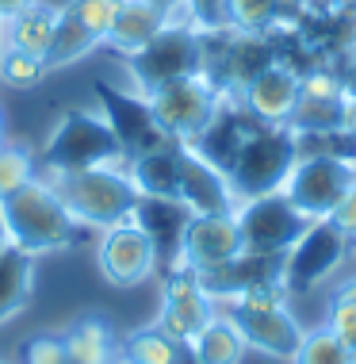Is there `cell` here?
<instances>
[{
  "mask_svg": "<svg viewBox=\"0 0 356 364\" xmlns=\"http://www.w3.org/2000/svg\"><path fill=\"white\" fill-rule=\"evenodd\" d=\"M46 73L50 70H46V62L38 54H27V50H4L0 54V81L12 85V88H35Z\"/></svg>",
  "mask_w": 356,
  "mask_h": 364,
  "instance_id": "obj_31",
  "label": "cell"
},
{
  "mask_svg": "<svg viewBox=\"0 0 356 364\" xmlns=\"http://www.w3.org/2000/svg\"><path fill=\"white\" fill-rule=\"evenodd\" d=\"M131 219L146 230V238L153 242L157 250V261L180 264V242H184V230H188V219L192 211L184 208L180 200H153V196H138Z\"/></svg>",
  "mask_w": 356,
  "mask_h": 364,
  "instance_id": "obj_18",
  "label": "cell"
},
{
  "mask_svg": "<svg viewBox=\"0 0 356 364\" xmlns=\"http://www.w3.org/2000/svg\"><path fill=\"white\" fill-rule=\"evenodd\" d=\"M242 253V230L234 215H192L180 242V264L207 272Z\"/></svg>",
  "mask_w": 356,
  "mask_h": 364,
  "instance_id": "obj_15",
  "label": "cell"
},
{
  "mask_svg": "<svg viewBox=\"0 0 356 364\" xmlns=\"http://www.w3.org/2000/svg\"><path fill=\"white\" fill-rule=\"evenodd\" d=\"M35 176H38V161L31 157L27 146H12V142L0 146V200L19 192Z\"/></svg>",
  "mask_w": 356,
  "mask_h": 364,
  "instance_id": "obj_30",
  "label": "cell"
},
{
  "mask_svg": "<svg viewBox=\"0 0 356 364\" xmlns=\"http://www.w3.org/2000/svg\"><path fill=\"white\" fill-rule=\"evenodd\" d=\"M291 364H352V349L345 346L338 333L318 326V330H311L303 338V346H299Z\"/></svg>",
  "mask_w": 356,
  "mask_h": 364,
  "instance_id": "obj_29",
  "label": "cell"
},
{
  "mask_svg": "<svg viewBox=\"0 0 356 364\" xmlns=\"http://www.w3.org/2000/svg\"><path fill=\"white\" fill-rule=\"evenodd\" d=\"M257 127H261V123H257L253 115L242 107L237 92H226L222 104H219V112H215V119L203 127V134L192 142V150L200 157H207L215 169L230 173L234 157L242 154V146L257 134Z\"/></svg>",
  "mask_w": 356,
  "mask_h": 364,
  "instance_id": "obj_16",
  "label": "cell"
},
{
  "mask_svg": "<svg viewBox=\"0 0 356 364\" xmlns=\"http://www.w3.org/2000/svg\"><path fill=\"white\" fill-rule=\"evenodd\" d=\"M176 200L192 215H234L237 200L222 169H215L192 146H180V192Z\"/></svg>",
  "mask_w": 356,
  "mask_h": 364,
  "instance_id": "obj_17",
  "label": "cell"
},
{
  "mask_svg": "<svg viewBox=\"0 0 356 364\" xmlns=\"http://www.w3.org/2000/svg\"><path fill=\"white\" fill-rule=\"evenodd\" d=\"M325 330L338 333V338H341L349 349H356V299H349V295H341V291H333L330 307H325Z\"/></svg>",
  "mask_w": 356,
  "mask_h": 364,
  "instance_id": "obj_34",
  "label": "cell"
},
{
  "mask_svg": "<svg viewBox=\"0 0 356 364\" xmlns=\"http://www.w3.org/2000/svg\"><path fill=\"white\" fill-rule=\"evenodd\" d=\"M100 165H126V154L119 146L115 131L107 127L100 112H88V107L65 112L43 146V169L65 173V169H100Z\"/></svg>",
  "mask_w": 356,
  "mask_h": 364,
  "instance_id": "obj_3",
  "label": "cell"
},
{
  "mask_svg": "<svg viewBox=\"0 0 356 364\" xmlns=\"http://www.w3.org/2000/svg\"><path fill=\"white\" fill-rule=\"evenodd\" d=\"M234 219H237V230H242V250L264 253V257H284L299 242V234L311 226V219L284 192H269L237 203Z\"/></svg>",
  "mask_w": 356,
  "mask_h": 364,
  "instance_id": "obj_8",
  "label": "cell"
},
{
  "mask_svg": "<svg viewBox=\"0 0 356 364\" xmlns=\"http://www.w3.org/2000/svg\"><path fill=\"white\" fill-rule=\"evenodd\" d=\"M0 146H4V112H0Z\"/></svg>",
  "mask_w": 356,
  "mask_h": 364,
  "instance_id": "obj_44",
  "label": "cell"
},
{
  "mask_svg": "<svg viewBox=\"0 0 356 364\" xmlns=\"http://www.w3.org/2000/svg\"><path fill=\"white\" fill-rule=\"evenodd\" d=\"M330 223L338 226V230H345L349 238H356V188L345 196V200L333 208V215H330Z\"/></svg>",
  "mask_w": 356,
  "mask_h": 364,
  "instance_id": "obj_37",
  "label": "cell"
},
{
  "mask_svg": "<svg viewBox=\"0 0 356 364\" xmlns=\"http://www.w3.org/2000/svg\"><path fill=\"white\" fill-rule=\"evenodd\" d=\"M96 38L85 31V23L73 16V8H62L58 12V23H54V38H50V46H46V70H65V65H73V62H81L85 54H92L96 50Z\"/></svg>",
  "mask_w": 356,
  "mask_h": 364,
  "instance_id": "obj_27",
  "label": "cell"
},
{
  "mask_svg": "<svg viewBox=\"0 0 356 364\" xmlns=\"http://www.w3.org/2000/svg\"><path fill=\"white\" fill-rule=\"evenodd\" d=\"M165 23H169V12H165L157 0H123L104 43L112 46V50H119L123 58H131V54L142 50L146 43H153V38L165 31Z\"/></svg>",
  "mask_w": 356,
  "mask_h": 364,
  "instance_id": "obj_20",
  "label": "cell"
},
{
  "mask_svg": "<svg viewBox=\"0 0 356 364\" xmlns=\"http://www.w3.org/2000/svg\"><path fill=\"white\" fill-rule=\"evenodd\" d=\"M299 88L306 100H341L345 88H341V73L338 70H325V65H311L299 77Z\"/></svg>",
  "mask_w": 356,
  "mask_h": 364,
  "instance_id": "obj_35",
  "label": "cell"
},
{
  "mask_svg": "<svg viewBox=\"0 0 356 364\" xmlns=\"http://www.w3.org/2000/svg\"><path fill=\"white\" fill-rule=\"evenodd\" d=\"M215 314H219V303L207 295L200 272L188 269V264H173V269L165 272L161 311H157L153 326H161L173 341L188 346V341H192Z\"/></svg>",
  "mask_w": 356,
  "mask_h": 364,
  "instance_id": "obj_11",
  "label": "cell"
},
{
  "mask_svg": "<svg viewBox=\"0 0 356 364\" xmlns=\"http://www.w3.org/2000/svg\"><path fill=\"white\" fill-rule=\"evenodd\" d=\"M8 245H12V242H8V226H4V215H0V253H4Z\"/></svg>",
  "mask_w": 356,
  "mask_h": 364,
  "instance_id": "obj_42",
  "label": "cell"
},
{
  "mask_svg": "<svg viewBox=\"0 0 356 364\" xmlns=\"http://www.w3.org/2000/svg\"><path fill=\"white\" fill-rule=\"evenodd\" d=\"M222 96H226L222 88L200 70V73L169 81V85L157 88V92H150V107H153L157 123H161V131L176 146H192L203 134V127L215 119Z\"/></svg>",
  "mask_w": 356,
  "mask_h": 364,
  "instance_id": "obj_6",
  "label": "cell"
},
{
  "mask_svg": "<svg viewBox=\"0 0 356 364\" xmlns=\"http://www.w3.org/2000/svg\"><path fill=\"white\" fill-rule=\"evenodd\" d=\"M35 0H0V19H12V16H19L23 8H31Z\"/></svg>",
  "mask_w": 356,
  "mask_h": 364,
  "instance_id": "obj_39",
  "label": "cell"
},
{
  "mask_svg": "<svg viewBox=\"0 0 356 364\" xmlns=\"http://www.w3.org/2000/svg\"><path fill=\"white\" fill-rule=\"evenodd\" d=\"M0 54H4V19H0Z\"/></svg>",
  "mask_w": 356,
  "mask_h": 364,
  "instance_id": "obj_43",
  "label": "cell"
},
{
  "mask_svg": "<svg viewBox=\"0 0 356 364\" xmlns=\"http://www.w3.org/2000/svg\"><path fill=\"white\" fill-rule=\"evenodd\" d=\"M299 4H306V0H299Z\"/></svg>",
  "mask_w": 356,
  "mask_h": 364,
  "instance_id": "obj_46",
  "label": "cell"
},
{
  "mask_svg": "<svg viewBox=\"0 0 356 364\" xmlns=\"http://www.w3.org/2000/svg\"><path fill=\"white\" fill-rule=\"evenodd\" d=\"M58 12H62V8L35 0V4L23 8L19 16L4 19V50H27V54L46 58V46H50V38H54Z\"/></svg>",
  "mask_w": 356,
  "mask_h": 364,
  "instance_id": "obj_23",
  "label": "cell"
},
{
  "mask_svg": "<svg viewBox=\"0 0 356 364\" xmlns=\"http://www.w3.org/2000/svg\"><path fill=\"white\" fill-rule=\"evenodd\" d=\"M126 176H131L138 196L176 200V192H180V146H165V150L131 157L126 161Z\"/></svg>",
  "mask_w": 356,
  "mask_h": 364,
  "instance_id": "obj_21",
  "label": "cell"
},
{
  "mask_svg": "<svg viewBox=\"0 0 356 364\" xmlns=\"http://www.w3.org/2000/svg\"><path fill=\"white\" fill-rule=\"evenodd\" d=\"M54 184L81 226L88 230H107L115 223H126L138 203V188L126 176V165H100V169H65V173H43Z\"/></svg>",
  "mask_w": 356,
  "mask_h": 364,
  "instance_id": "obj_2",
  "label": "cell"
},
{
  "mask_svg": "<svg viewBox=\"0 0 356 364\" xmlns=\"http://www.w3.org/2000/svg\"><path fill=\"white\" fill-rule=\"evenodd\" d=\"M31 288H35V257L8 245L0 253V322L23 311V303L31 299Z\"/></svg>",
  "mask_w": 356,
  "mask_h": 364,
  "instance_id": "obj_25",
  "label": "cell"
},
{
  "mask_svg": "<svg viewBox=\"0 0 356 364\" xmlns=\"http://www.w3.org/2000/svg\"><path fill=\"white\" fill-rule=\"evenodd\" d=\"M245 349L249 346H245L237 322L226 311H219L192 341H188V353H192L195 364H242Z\"/></svg>",
  "mask_w": 356,
  "mask_h": 364,
  "instance_id": "obj_22",
  "label": "cell"
},
{
  "mask_svg": "<svg viewBox=\"0 0 356 364\" xmlns=\"http://www.w3.org/2000/svg\"><path fill=\"white\" fill-rule=\"evenodd\" d=\"M341 127L356 134V104L352 100H341Z\"/></svg>",
  "mask_w": 356,
  "mask_h": 364,
  "instance_id": "obj_40",
  "label": "cell"
},
{
  "mask_svg": "<svg viewBox=\"0 0 356 364\" xmlns=\"http://www.w3.org/2000/svg\"><path fill=\"white\" fill-rule=\"evenodd\" d=\"M288 0H226V23L237 31H269Z\"/></svg>",
  "mask_w": 356,
  "mask_h": 364,
  "instance_id": "obj_28",
  "label": "cell"
},
{
  "mask_svg": "<svg viewBox=\"0 0 356 364\" xmlns=\"http://www.w3.org/2000/svg\"><path fill=\"white\" fill-rule=\"evenodd\" d=\"M352 188H356L352 161H341V157H330V154H311V157L295 161V169L288 173L280 192L314 223V219H330L333 208Z\"/></svg>",
  "mask_w": 356,
  "mask_h": 364,
  "instance_id": "obj_9",
  "label": "cell"
},
{
  "mask_svg": "<svg viewBox=\"0 0 356 364\" xmlns=\"http://www.w3.org/2000/svg\"><path fill=\"white\" fill-rule=\"evenodd\" d=\"M280 269H284V257H264V253H245L242 250L234 261L200 272V280H203V288L215 303H226V299H234V295H242L245 288H253V284L280 280Z\"/></svg>",
  "mask_w": 356,
  "mask_h": 364,
  "instance_id": "obj_19",
  "label": "cell"
},
{
  "mask_svg": "<svg viewBox=\"0 0 356 364\" xmlns=\"http://www.w3.org/2000/svg\"><path fill=\"white\" fill-rule=\"evenodd\" d=\"M0 215L8 226V242L16 250L31 253H50V250H65V245L81 242L88 226H81L69 215V208L62 203V196L54 192V184L43 173L35 181H27L19 192L0 200Z\"/></svg>",
  "mask_w": 356,
  "mask_h": 364,
  "instance_id": "obj_1",
  "label": "cell"
},
{
  "mask_svg": "<svg viewBox=\"0 0 356 364\" xmlns=\"http://www.w3.org/2000/svg\"><path fill=\"white\" fill-rule=\"evenodd\" d=\"M352 242H356V238H352Z\"/></svg>",
  "mask_w": 356,
  "mask_h": 364,
  "instance_id": "obj_48",
  "label": "cell"
},
{
  "mask_svg": "<svg viewBox=\"0 0 356 364\" xmlns=\"http://www.w3.org/2000/svg\"><path fill=\"white\" fill-rule=\"evenodd\" d=\"M338 291H341V295H349V299H356V277H352V280H345Z\"/></svg>",
  "mask_w": 356,
  "mask_h": 364,
  "instance_id": "obj_41",
  "label": "cell"
},
{
  "mask_svg": "<svg viewBox=\"0 0 356 364\" xmlns=\"http://www.w3.org/2000/svg\"><path fill=\"white\" fill-rule=\"evenodd\" d=\"M96 261H100V272L115 288H134V284L150 280L157 261V250L153 242L146 238V230L138 226L134 219L126 223H115L100 230V245H96Z\"/></svg>",
  "mask_w": 356,
  "mask_h": 364,
  "instance_id": "obj_12",
  "label": "cell"
},
{
  "mask_svg": "<svg viewBox=\"0 0 356 364\" xmlns=\"http://www.w3.org/2000/svg\"><path fill=\"white\" fill-rule=\"evenodd\" d=\"M119 4H123V0H119Z\"/></svg>",
  "mask_w": 356,
  "mask_h": 364,
  "instance_id": "obj_47",
  "label": "cell"
},
{
  "mask_svg": "<svg viewBox=\"0 0 356 364\" xmlns=\"http://www.w3.org/2000/svg\"><path fill=\"white\" fill-rule=\"evenodd\" d=\"M338 73H341L345 100H352V104H356V46H352V50H345V54H341V65H338Z\"/></svg>",
  "mask_w": 356,
  "mask_h": 364,
  "instance_id": "obj_38",
  "label": "cell"
},
{
  "mask_svg": "<svg viewBox=\"0 0 356 364\" xmlns=\"http://www.w3.org/2000/svg\"><path fill=\"white\" fill-rule=\"evenodd\" d=\"M119 364H195V360L188 346L173 341L161 326H146V330H134L119 346Z\"/></svg>",
  "mask_w": 356,
  "mask_h": 364,
  "instance_id": "obj_26",
  "label": "cell"
},
{
  "mask_svg": "<svg viewBox=\"0 0 356 364\" xmlns=\"http://www.w3.org/2000/svg\"><path fill=\"white\" fill-rule=\"evenodd\" d=\"M126 70H131V85L134 92L150 96L161 85L180 81L203 70V38L200 27L192 23H165V31L146 43L138 54L126 58Z\"/></svg>",
  "mask_w": 356,
  "mask_h": 364,
  "instance_id": "obj_5",
  "label": "cell"
},
{
  "mask_svg": "<svg viewBox=\"0 0 356 364\" xmlns=\"http://www.w3.org/2000/svg\"><path fill=\"white\" fill-rule=\"evenodd\" d=\"M299 77L303 73L295 70V65H288L284 58H276L269 70H261L242 92H237V100H242V107L253 115L257 123L288 127L295 107H299V96H303Z\"/></svg>",
  "mask_w": 356,
  "mask_h": 364,
  "instance_id": "obj_13",
  "label": "cell"
},
{
  "mask_svg": "<svg viewBox=\"0 0 356 364\" xmlns=\"http://www.w3.org/2000/svg\"><path fill=\"white\" fill-rule=\"evenodd\" d=\"M352 364H356V349H352Z\"/></svg>",
  "mask_w": 356,
  "mask_h": 364,
  "instance_id": "obj_45",
  "label": "cell"
},
{
  "mask_svg": "<svg viewBox=\"0 0 356 364\" xmlns=\"http://www.w3.org/2000/svg\"><path fill=\"white\" fill-rule=\"evenodd\" d=\"M96 92H100V115L107 119V127L115 131L119 146H123L126 161L138 154H150V150H165V146H176L169 134L161 131V123H157L153 107H150V96L142 92H123V88H112L107 81L96 85Z\"/></svg>",
  "mask_w": 356,
  "mask_h": 364,
  "instance_id": "obj_10",
  "label": "cell"
},
{
  "mask_svg": "<svg viewBox=\"0 0 356 364\" xmlns=\"http://www.w3.org/2000/svg\"><path fill=\"white\" fill-rule=\"evenodd\" d=\"M341 100H306V96H299V107H295L288 127L291 131H338L341 127Z\"/></svg>",
  "mask_w": 356,
  "mask_h": 364,
  "instance_id": "obj_32",
  "label": "cell"
},
{
  "mask_svg": "<svg viewBox=\"0 0 356 364\" xmlns=\"http://www.w3.org/2000/svg\"><path fill=\"white\" fill-rule=\"evenodd\" d=\"M219 311H226L237 322L245 346L261 349L264 357H276V360H295V353H299L303 338H306V330L299 326V318L288 307H269V311L219 307Z\"/></svg>",
  "mask_w": 356,
  "mask_h": 364,
  "instance_id": "obj_14",
  "label": "cell"
},
{
  "mask_svg": "<svg viewBox=\"0 0 356 364\" xmlns=\"http://www.w3.org/2000/svg\"><path fill=\"white\" fill-rule=\"evenodd\" d=\"M19 364H69L65 360V341L54 333H38L19 346Z\"/></svg>",
  "mask_w": 356,
  "mask_h": 364,
  "instance_id": "obj_36",
  "label": "cell"
},
{
  "mask_svg": "<svg viewBox=\"0 0 356 364\" xmlns=\"http://www.w3.org/2000/svg\"><path fill=\"white\" fill-rule=\"evenodd\" d=\"M69 8H73V16L85 23V31L92 35L96 43H104L107 31H112V23H115L119 0H69Z\"/></svg>",
  "mask_w": 356,
  "mask_h": 364,
  "instance_id": "obj_33",
  "label": "cell"
},
{
  "mask_svg": "<svg viewBox=\"0 0 356 364\" xmlns=\"http://www.w3.org/2000/svg\"><path fill=\"white\" fill-rule=\"evenodd\" d=\"M65 360L69 364H115L119 360V346L115 333L104 318L96 314H85L73 326L65 330Z\"/></svg>",
  "mask_w": 356,
  "mask_h": 364,
  "instance_id": "obj_24",
  "label": "cell"
},
{
  "mask_svg": "<svg viewBox=\"0 0 356 364\" xmlns=\"http://www.w3.org/2000/svg\"><path fill=\"white\" fill-rule=\"evenodd\" d=\"M349 250H352L349 234L338 230L330 219H314L299 234V242L284 253L280 280L288 288V295H311L318 284H325V277H333L341 269Z\"/></svg>",
  "mask_w": 356,
  "mask_h": 364,
  "instance_id": "obj_7",
  "label": "cell"
},
{
  "mask_svg": "<svg viewBox=\"0 0 356 364\" xmlns=\"http://www.w3.org/2000/svg\"><path fill=\"white\" fill-rule=\"evenodd\" d=\"M295 161H299V150H295L291 127L261 123L253 139L242 146V154L234 157L230 173H226V181L234 188V200L245 203V200H257V196L280 192L288 173L295 169Z\"/></svg>",
  "mask_w": 356,
  "mask_h": 364,
  "instance_id": "obj_4",
  "label": "cell"
}]
</instances>
